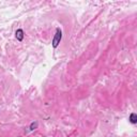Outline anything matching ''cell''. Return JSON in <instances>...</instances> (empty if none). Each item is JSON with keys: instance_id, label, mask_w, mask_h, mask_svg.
I'll list each match as a JSON object with an SVG mask.
<instances>
[{"instance_id": "obj_1", "label": "cell", "mask_w": 137, "mask_h": 137, "mask_svg": "<svg viewBox=\"0 0 137 137\" xmlns=\"http://www.w3.org/2000/svg\"><path fill=\"white\" fill-rule=\"evenodd\" d=\"M61 39H62V31L60 30V28H57L56 29V34H55V37H54V39H52V47L54 48L58 47Z\"/></svg>"}, {"instance_id": "obj_2", "label": "cell", "mask_w": 137, "mask_h": 137, "mask_svg": "<svg viewBox=\"0 0 137 137\" xmlns=\"http://www.w3.org/2000/svg\"><path fill=\"white\" fill-rule=\"evenodd\" d=\"M16 39L19 41V42H22V41L24 40V31H23V29H17L16 30Z\"/></svg>"}, {"instance_id": "obj_3", "label": "cell", "mask_w": 137, "mask_h": 137, "mask_svg": "<svg viewBox=\"0 0 137 137\" xmlns=\"http://www.w3.org/2000/svg\"><path fill=\"white\" fill-rule=\"evenodd\" d=\"M129 120H130V122L132 123V124L137 123V116H136V114H134V112H133V114H131V115H130V119H129Z\"/></svg>"}, {"instance_id": "obj_4", "label": "cell", "mask_w": 137, "mask_h": 137, "mask_svg": "<svg viewBox=\"0 0 137 137\" xmlns=\"http://www.w3.org/2000/svg\"><path fill=\"white\" fill-rule=\"evenodd\" d=\"M37 128H38V122H32L31 125H30V129L31 130H34V129H37Z\"/></svg>"}]
</instances>
